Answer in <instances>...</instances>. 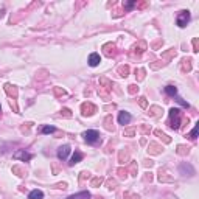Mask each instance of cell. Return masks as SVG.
<instances>
[{"label":"cell","mask_w":199,"mask_h":199,"mask_svg":"<svg viewBox=\"0 0 199 199\" xmlns=\"http://www.w3.org/2000/svg\"><path fill=\"white\" fill-rule=\"evenodd\" d=\"M44 197V193L41 190H33V191L28 194V199H42Z\"/></svg>","instance_id":"obj_11"},{"label":"cell","mask_w":199,"mask_h":199,"mask_svg":"<svg viewBox=\"0 0 199 199\" xmlns=\"http://www.w3.org/2000/svg\"><path fill=\"white\" fill-rule=\"evenodd\" d=\"M140 106L142 107H146V98H140Z\"/></svg>","instance_id":"obj_21"},{"label":"cell","mask_w":199,"mask_h":199,"mask_svg":"<svg viewBox=\"0 0 199 199\" xmlns=\"http://www.w3.org/2000/svg\"><path fill=\"white\" fill-rule=\"evenodd\" d=\"M156 134H157V135H159V137H160V139H164V140H165V142H167V143H170V142H171V140H170V139H168V135H165V134H164V132H160V131H156Z\"/></svg>","instance_id":"obj_17"},{"label":"cell","mask_w":199,"mask_h":199,"mask_svg":"<svg viewBox=\"0 0 199 199\" xmlns=\"http://www.w3.org/2000/svg\"><path fill=\"white\" fill-rule=\"evenodd\" d=\"M81 111H83V115H92L96 112V107L92 103H84L81 106Z\"/></svg>","instance_id":"obj_5"},{"label":"cell","mask_w":199,"mask_h":199,"mask_svg":"<svg viewBox=\"0 0 199 199\" xmlns=\"http://www.w3.org/2000/svg\"><path fill=\"white\" fill-rule=\"evenodd\" d=\"M111 121H112V120H111V117H107V118H106V129H109V131L114 129L112 126H111Z\"/></svg>","instance_id":"obj_19"},{"label":"cell","mask_w":199,"mask_h":199,"mask_svg":"<svg viewBox=\"0 0 199 199\" xmlns=\"http://www.w3.org/2000/svg\"><path fill=\"white\" fill-rule=\"evenodd\" d=\"M84 140L89 143V145H95L100 142V132L95 131V129H90V131H86L84 132Z\"/></svg>","instance_id":"obj_2"},{"label":"cell","mask_w":199,"mask_h":199,"mask_svg":"<svg viewBox=\"0 0 199 199\" xmlns=\"http://www.w3.org/2000/svg\"><path fill=\"white\" fill-rule=\"evenodd\" d=\"M11 87H13L11 84H6V86H5L6 92H8V93H13V95H17V89H11Z\"/></svg>","instance_id":"obj_14"},{"label":"cell","mask_w":199,"mask_h":199,"mask_svg":"<svg viewBox=\"0 0 199 199\" xmlns=\"http://www.w3.org/2000/svg\"><path fill=\"white\" fill-rule=\"evenodd\" d=\"M164 90H165V93H167V95H170V96H174V95L177 93V89H176L174 86H167Z\"/></svg>","instance_id":"obj_12"},{"label":"cell","mask_w":199,"mask_h":199,"mask_svg":"<svg viewBox=\"0 0 199 199\" xmlns=\"http://www.w3.org/2000/svg\"><path fill=\"white\" fill-rule=\"evenodd\" d=\"M83 152L81 151H75L73 152V156H72V159H70V162H69V165H75V164H78V162H81L83 160Z\"/></svg>","instance_id":"obj_9"},{"label":"cell","mask_w":199,"mask_h":199,"mask_svg":"<svg viewBox=\"0 0 199 199\" xmlns=\"http://www.w3.org/2000/svg\"><path fill=\"white\" fill-rule=\"evenodd\" d=\"M135 90H139V87H137V86H129V92H131V93H134Z\"/></svg>","instance_id":"obj_22"},{"label":"cell","mask_w":199,"mask_h":199,"mask_svg":"<svg viewBox=\"0 0 199 199\" xmlns=\"http://www.w3.org/2000/svg\"><path fill=\"white\" fill-rule=\"evenodd\" d=\"M131 118H132V117H131L129 112H124V111H123V112L118 114V123L123 124V126H124V124H128V123L131 121Z\"/></svg>","instance_id":"obj_7"},{"label":"cell","mask_w":199,"mask_h":199,"mask_svg":"<svg viewBox=\"0 0 199 199\" xmlns=\"http://www.w3.org/2000/svg\"><path fill=\"white\" fill-rule=\"evenodd\" d=\"M124 134H126V135H132V134H134V129H129V131H124Z\"/></svg>","instance_id":"obj_24"},{"label":"cell","mask_w":199,"mask_h":199,"mask_svg":"<svg viewBox=\"0 0 199 199\" xmlns=\"http://www.w3.org/2000/svg\"><path fill=\"white\" fill-rule=\"evenodd\" d=\"M197 124H199V123H196V124H194V128H193V131H191V134H190V137H191L193 140H194V139L197 137V128H199V126H197Z\"/></svg>","instance_id":"obj_16"},{"label":"cell","mask_w":199,"mask_h":199,"mask_svg":"<svg viewBox=\"0 0 199 199\" xmlns=\"http://www.w3.org/2000/svg\"><path fill=\"white\" fill-rule=\"evenodd\" d=\"M118 72H120V75H121V76H128L129 69H128V67H120V70H118Z\"/></svg>","instance_id":"obj_18"},{"label":"cell","mask_w":199,"mask_h":199,"mask_svg":"<svg viewBox=\"0 0 199 199\" xmlns=\"http://www.w3.org/2000/svg\"><path fill=\"white\" fill-rule=\"evenodd\" d=\"M100 62H101V56H100L98 53H92V55L89 56V66L90 67H96Z\"/></svg>","instance_id":"obj_8"},{"label":"cell","mask_w":199,"mask_h":199,"mask_svg":"<svg viewBox=\"0 0 199 199\" xmlns=\"http://www.w3.org/2000/svg\"><path fill=\"white\" fill-rule=\"evenodd\" d=\"M101 182H103L101 177H100V179H95V180H93V185H98V184H101Z\"/></svg>","instance_id":"obj_23"},{"label":"cell","mask_w":199,"mask_h":199,"mask_svg":"<svg viewBox=\"0 0 199 199\" xmlns=\"http://www.w3.org/2000/svg\"><path fill=\"white\" fill-rule=\"evenodd\" d=\"M123 6L126 10H132L134 6H137V2H126V3H123Z\"/></svg>","instance_id":"obj_15"},{"label":"cell","mask_w":199,"mask_h":199,"mask_svg":"<svg viewBox=\"0 0 199 199\" xmlns=\"http://www.w3.org/2000/svg\"><path fill=\"white\" fill-rule=\"evenodd\" d=\"M67 199H90V193H89V191H81V193H76V194L69 196Z\"/></svg>","instance_id":"obj_10"},{"label":"cell","mask_w":199,"mask_h":199,"mask_svg":"<svg viewBox=\"0 0 199 199\" xmlns=\"http://www.w3.org/2000/svg\"><path fill=\"white\" fill-rule=\"evenodd\" d=\"M124 199H139L137 194H129V193H124Z\"/></svg>","instance_id":"obj_20"},{"label":"cell","mask_w":199,"mask_h":199,"mask_svg":"<svg viewBox=\"0 0 199 199\" xmlns=\"http://www.w3.org/2000/svg\"><path fill=\"white\" fill-rule=\"evenodd\" d=\"M13 157H14V159H17V160H22V162H30V160L33 159V154L26 152L25 149H19V151H17Z\"/></svg>","instance_id":"obj_4"},{"label":"cell","mask_w":199,"mask_h":199,"mask_svg":"<svg viewBox=\"0 0 199 199\" xmlns=\"http://www.w3.org/2000/svg\"><path fill=\"white\" fill-rule=\"evenodd\" d=\"M177 26H180V28H184V26H187V23L190 22V11H180L177 14Z\"/></svg>","instance_id":"obj_3"},{"label":"cell","mask_w":199,"mask_h":199,"mask_svg":"<svg viewBox=\"0 0 199 199\" xmlns=\"http://www.w3.org/2000/svg\"><path fill=\"white\" fill-rule=\"evenodd\" d=\"M69 154H70V146L69 145H64V146H61L58 149V159L59 160H66Z\"/></svg>","instance_id":"obj_6"},{"label":"cell","mask_w":199,"mask_h":199,"mask_svg":"<svg viewBox=\"0 0 199 199\" xmlns=\"http://www.w3.org/2000/svg\"><path fill=\"white\" fill-rule=\"evenodd\" d=\"M180 118H182V112L177 107H173V109L170 111V126L173 129H179L180 126Z\"/></svg>","instance_id":"obj_1"},{"label":"cell","mask_w":199,"mask_h":199,"mask_svg":"<svg viewBox=\"0 0 199 199\" xmlns=\"http://www.w3.org/2000/svg\"><path fill=\"white\" fill-rule=\"evenodd\" d=\"M42 134H51V132H55V126H42V128L39 129Z\"/></svg>","instance_id":"obj_13"}]
</instances>
